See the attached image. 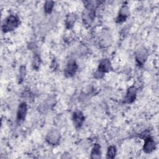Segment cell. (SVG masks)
Masks as SVG:
<instances>
[{
    "instance_id": "7c38bea8",
    "label": "cell",
    "mask_w": 159,
    "mask_h": 159,
    "mask_svg": "<svg viewBox=\"0 0 159 159\" xmlns=\"http://www.w3.org/2000/svg\"><path fill=\"white\" fill-rule=\"evenodd\" d=\"M101 157V146L98 143H95L91 152V158L93 159L100 158Z\"/></svg>"
},
{
    "instance_id": "5b68a950",
    "label": "cell",
    "mask_w": 159,
    "mask_h": 159,
    "mask_svg": "<svg viewBox=\"0 0 159 159\" xmlns=\"http://www.w3.org/2000/svg\"><path fill=\"white\" fill-rule=\"evenodd\" d=\"M27 106L25 102H22L19 104L17 111V121L18 123L22 122L26 117Z\"/></svg>"
},
{
    "instance_id": "8992f818",
    "label": "cell",
    "mask_w": 159,
    "mask_h": 159,
    "mask_svg": "<svg viewBox=\"0 0 159 159\" xmlns=\"http://www.w3.org/2000/svg\"><path fill=\"white\" fill-rule=\"evenodd\" d=\"M148 57V52L144 47H141L135 53V60L139 65H143Z\"/></svg>"
},
{
    "instance_id": "30bf717a",
    "label": "cell",
    "mask_w": 159,
    "mask_h": 159,
    "mask_svg": "<svg viewBox=\"0 0 159 159\" xmlns=\"http://www.w3.org/2000/svg\"><path fill=\"white\" fill-rule=\"evenodd\" d=\"M137 89L134 86L130 87L126 93V94L124 98V102L126 104L132 103L136 99Z\"/></svg>"
},
{
    "instance_id": "5bb4252c",
    "label": "cell",
    "mask_w": 159,
    "mask_h": 159,
    "mask_svg": "<svg viewBox=\"0 0 159 159\" xmlns=\"http://www.w3.org/2000/svg\"><path fill=\"white\" fill-rule=\"evenodd\" d=\"M54 6V2L52 1H47L44 4V11L47 14H50L52 12Z\"/></svg>"
},
{
    "instance_id": "9c48e42d",
    "label": "cell",
    "mask_w": 159,
    "mask_h": 159,
    "mask_svg": "<svg viewBox=\"0 0 159 159\" xmlns=\"http://www.w3.org/2000/svg\"><path fill=\"white\" fill-rule=\"evenodd\" d=\"M129 7L126 5H123L118 13V16L116 18V22L117 23H122L126 20L127 17L129 16Z\"/></svg>"
},
{
    "instance_id": "2e32d148",
    "label": "cell",
    "mask_w": 159,
    "mask_h": 159,
    "mask_svg": "<svg viewBox=\"0 0 159 159\" xmlns=\"http://www.w3.org/2000/svg\"><path fill=\"white\" fill-rule=\"evenodd\" d=\"M25 74V66H22L20 68V71H19V75H20V78L19 80H23Z\"/></svg>"
},
{
    "instance_id": "8fae6325",
    "label": "cell",
    "mask_w": 159,
    "mask_h": 159,
    "mask_svg": "<svg viewBox=\"0 0 159 159\" xmlns=\"http://www.w3.org/2000/svg\"><path fill=\"white\" fill-rule=\"evenodd\" d=\"M76 19L77 17L76 14L75 13H69L68 14H67L65 21L66 28L67 29H71L73 27L76 20Z\"/></svg>"
},
{
    "instance_id": "9a60e30c",
    "label": "cell",
    "mask_w": 159,
    "mask_h": 159,
    "mask_svg": "<svg viewBox=\"0 0 159 159\" xmlns=\"http://www.w3.org/2000/svg\"><path fill=\"white\" fill-rule=\"evenodd\" d=\"M32 64L34 69H35V70L39 69L40 65V57L38 54H35L34 55Z\"/></svg>"
},
{
    "instance_id": "277c9868",
    "label": "cell",
    "mask_w": 159,
    "mask_h": 159,
    "mask_svg": "<svg viewBox=\"0 0 159 159\" xmlns=\"http://www.w3.org/2000/svg\"><path fill=\"white\" fill-rule=\"evenodd\" d=\"M78 65L75 60L69 61L64 70L65 76L67 78H71L73 76L76 74L78 70Z\"/></svg>"
},
{
    "instance_id": "3957f363",
    "label": "cell",
    "mask_w": 159,
    "mask_h": 159,
    "mask_svg": "<svg viewBox=\"0 0 159 159\" xmlns=\"http://www.w3.org/2000/svg\"><path fill=\"white\" fill-rule=\"evenodd\" d=\"M61 138L60 132L57 129H52L50 130L45 137L46 141L48 143L52 145H58Z\"/></svg>"
},
{
    "instance_id": "6da1fadb",
    "label": "cell",
    "mask_w": 159,
    "mask_h": 159,
    "mask_svg": "<svg viewBox=\"0 0 159 159\" xmlns=\"http://www.w3.org/2000/svg\"><path fill=\"white\" fill-rule=\"evenodd\" d=\"M19 24V19L16 15H9L4 20L2 25V30L4 32H9L14 30Z\"/></svg>"
},
{
    "instance_id": "ba28073f",
    "label": "cell",
    "mask_w": 159,
    "mask_h": 159,
    "mask_svg": "<svg viewBox=\"0 0 159 159\" xmlns=\"http://www.w3.org/2000/svg\"><path fill=\"white\" fill-rule=\"evenodd\" d=\"M84 119H85V117L82 112L78 111L73 112L72 116V120H73L74 126L77 129L80 128L82 126L84 121Z\"/></svg>"
},
{
    "instance_id": "4fadbf2b",
    "label": "cell",
    "mask_w": 159,
    "mask_h": 159,
    "mask_svg": "<svg viewBox=\"0 0 159 159\" xmlns=\"http://www.w3.org/2000/svg\"><path fill=\"white\" fill-rule=\"evenodd\" d=\"M116 147L114 145H111L108 147L107 151V158H114L116 154Z\"/></svg>"
},
{
    "instance_id": "7a4b0ae2",
    "label": "cell",
    "mask_w": 159,
    "mask_h": 159,
    "mask_svg": "<svg viewBox=\"0 0 159 159\" xmlns=\"http://www.w3.org/2000/svg\"><path fill=\"white\" fill-rule=\"evenodd\" d=\"M111 67V62L109 59H102L99 63L98 67L96 72L94 73V78L97 79H101L103 78L104 74L109 71Z\"/></svg>"
},
{
    "instance_id": "52a82bcc",
    "label": "cell",
    "mask_w": 159,
    "mask_h": 159,
    "mask_svg": "<svg viewBox=\"0 0 159 159\" xmlns=\"http://www.w3.org/2000/svg\"><path fill=\"white\" fill-rule=\"evenodd\" d=\"M145 142L143 146V150L146 153H150L156 148V143L153 139L150 136L144 138Z\"/></svg>"
}]
</instances>
